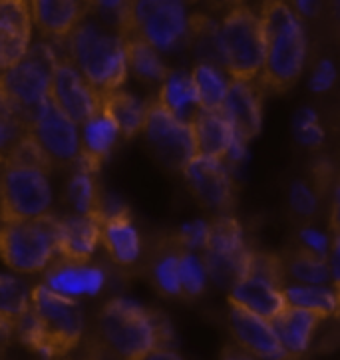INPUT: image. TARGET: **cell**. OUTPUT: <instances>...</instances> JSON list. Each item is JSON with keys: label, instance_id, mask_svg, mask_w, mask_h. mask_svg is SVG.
Masks as SVG:
<instances>
[{"label": "cell", "instance_id": "cell-18", "mask_svg": "<svg viewBox=\"0 0 340 360\" xmlns=\"http://www.w3.org/2000/svg\"><path fill=\"white\" fill-rule=\"evenodd\" d=\"M88 14V2L74 0H32L30 16L32 26L42 40L54 46H66L72 32L80 26Z\"/></svg>", "mask_w": 340, "mask_h": 360}, {"label": "cell", "instance_id": "cell-2", "mask_svg": "<svg viewBox=\"0 0 340 360\" xmlns=\"http://www.w3.org/2000/svg\"><path fill=\"white\" fill-rule=\"evenodd\" d=\"M22 342L44 360H62L84 337V313L80 302L64 299L44 287H32L30 311L16 328Z\"/></svg>", "mask_w": 340, "mask_h": 360}, {"label": "cell", "instance_id": "cell-19", "mask_svg": "<svg viewBox=\"0 0 340 360\" xmlns=\"http://www.w3.org/2000/svg\"><path fill=\"white\" fill-rule=\"evenodd\" d=\"M106 271L90 263H68L56 259L44 271L42 285L64 299L80 301L82 297H96L106 287Z\"/></svg>", "mask_w": 340, "mask_h": 360}, {"label": "cell", "instance_id": "cell-8", "mask_svg": "<svg viewBox=\"0 0 340 360\" xmlns=\"http://www.w3.org/2000/svg\"><path fill=\"white\" fill-rule=\"evenodd\" d=\"M52 199L48 172L28 163L0 165V225L48 215Z\"/></svg>", "mask_w": 340, "mask_h": 360}, {"label": "cell", "instance_id": "cell-20", "mask_svg": "<svg viewBox=\"0 0 340 360\" xmlns=\"http://www.w3.org/2000/svg\"><path fill=\"white\" fill-rule=\"evenodd\" d=\"M119 129L106 112H98L86 124L80 126V155L76 169L84 174L96 175L104 165L112 150L116 148Z\"/></svg>", "mask_w": 340, "mask_h": 360}, {"label": "cell", "instance_id": "cell-48", "mask_svg": "<svg viewBox=\"0 0 340 360\" xmlns=\"http://www.w3.org/2000/svg\"><path fill=\"white\" fill-rule=\"evenodd\" d=\"M14 333H16V325H12L11 321H6V319L0 316V345L2 347L14 337Z\"/></svg>", "mask_w": 340, "mask_h": 360}, {"label": "cell", "instance_id": "cell-44", "mask_svg": "<svg viewBox=\"0 0 340 360\" xmlns=\"http://www.w3.org/2000/svg\"><path fill=\"white\" fill-rule=\"evenodd\" d=\"M291 8H293L299 18H315L318 14L320 4L318 2H310V0H299V2H294Z\"/></svg>", "mask_w": 340, "mask_h": 360}, {"label": "cell", "instance_id": "cell-41", "mask_svg": "<svg viewBox=\"0 0 340 360\" xmlns=\"http://www.w3.org/2000/svg\"><path fill=\"white\" fill-rule=\"evenodd\" d=\"M299 237H301V243H303V249H305V251H308V253H313V255L317 257H322V259H327V255H329L330 251V243L329 237L320 231V229L306 225V227H303V229L299 231Z\"/></svg>", "mask_w": 340, "mask_h": 360}, {"label": "cell", "instance_id": "cell-39", "mask_svg": "<svg viewBox=\"0 0 340 360\" xmlns=\"http://www.w3.org/2000/svg\"><path fill=\"white\" fill-rule=\"evenodd\" d=\"M289 203L296 215L301 217H313L318 210V198L315 189L306 181H294L289 189Z\"/></svg>", "mask_w": 340, "mask_h": 360}, {"label": "cell", "instance_id": "cell-43", "mask_svg": "<svg viewBox=\"0 0 340 360\" xmlns=\"http://www.w3.org/2000/svg\"><path fill=\"white\" fill-rule=\"evenodd\" d=\"M82 360H116L110 352H107L100 342H98V338L92 337V340L88 342V349L84 352Z\"/></svg>", "mask_w": 340, "mask_h": 360}, {"label": "cell", "instance_id": "cell-25", "mask_svg": "<svg viewBox=\"0 0 340 360\" xmlns=\"http://www.w3.org/2000/svg\"><path fill=\"white\" fill-rule=\"evenodd\" d=\"M320 321H322L320 314L287 307L279 316H275L270 321V325L275 328V333L281 340L285 352L289 354V359L299 360L303 359L310 349L313 337L317 333Z\"/></svg>", "mask_w": 340, "mask_h": 360}, {"label": "cell", "instance_id": "cell-36", "mask_svg": "<svg viewBox=\"0 0 340 360\" xmlns=\"http://www.w3.org/2000/svg\"><path fill=\"white\" fill-rule=\"evenodd\" d=\"M24 134H26V126L22 120L0 100V165L6 162L8 153L22 140Z\"/></svg>", "mask_w": 340, "mask_h": 360}, {"label": "cell", "instance_id": "cell-34", "mask_svg": "<svg viewBox=\"0 0 340 360\" xmlns=\"http://www.w3.org/2000/svg\"><path fill=\"white\" fill-rule=\"evenodd\" d=\"M66 203L76 215H102L104 205L98 195L96 175L76 169V174H72L66 186Z\"/></svg>", "mask_w": 340, "mask_h": 360}, {"label": "cell", "instance_id": "cell-15", "mask_svg": "<svg viewBox=\"0 0 340 360\" xmlns=\"http://www.w3.org/2000/svg\"><path fill=\"white\" fill-rule=\"evenodd\" d=\"M28 0H0V72L11 70L32 46Z\"/></svg>", "mask_w": 340, "mask_h": 360}, {"label": "cell", "instance_id": "cell-14", "mask_svg": "<svg viewBox=\"0 0 340 360\" xmlns=\"http://www.w3.org/2000/svg\"><path fill=\"white\" fill-rule=\"evenodd\" d=\"M191 193L205 210L225 211L233 203V179L223 160L195 155L181 169Z\"/></svg>", "mask_w": 340, "mask_h": 360}, {"label": "cell", "instance_id": "cell-51", "mask_svg": "<svg viewBox=\"0 0 340 360\" xmlns=\"http://www.w3.org/2000/svg\"><path fill=\"white\" fill-rule=\"evenodd\" d=\"M62 360H68V359H62Z\"/></svg>", "mask_w": 340, "mask_h": 360}, {"label": "cell", "instance_id": "cell-11", "mask_svg": "<svg viewBox=\"0 0 340 360\" xmlns=\"http://www.w3.org/2000/svg\"><path fill=\"white\" fill-rule=\"evenodd\" d=\"M148 148L169 169L181 172L189 160L197 155L195 138L189 122L177 120L155 98L148 102V116L143 126Z\"/></svg>", "mask_w": 340, "mask_h": 360}, {"label": "cell", "instance_id": "cell-22", "mask_svg": "<svg viewBox=\"0 0 340 360\" xmlns=\"http://www.w3.org/2000/svg\"><path fill=\"white\" fill-rule=\"evenodd\" d=\"M223 112L237 134L249 141L261 131L263 124V92L255 82H231L223 102Z\"/></svg>", "mask_w": 340, "mask_h": 360}, {"label": "cell", "instance_id": "cell-9", "mask_svg": "<svg viewBox=\"0 0 340 360\" xmlns=\"http://www.w3.org/2000/svg\"><path fill=\"white\" fill-rule=\"evenodd\" d=\"M253 251L247 247L245 231L231 215H221L211 223L209 239L203 249V263L207 275L219 287H233L243 279L251 265Z\"/></svg>", "mask_w": 340, "mask_h": 360}, {"label": "cell", "instance_id": "cell-45", "mask_svg": "<svg viewBox=\"0 0 340 360\" xmlns=\"http://www.w3.org/2000/svg\"><path fill=\"white\" fill-rule=\"evenodd\" d=\"M221 360H257L251 352H247L245 349H241L237 342L227 345L221 352Z\"/></svg>", "mask_w": 340, "mask_h": 360}, {"label": "cell", "instance_id": "cell-29", "mask_svg": "<svg viewBox=\"0 0 340 360\" xmlns=\"http://www.w3.org/2000/svg\"><path fill=\"white\" fill-rule=\"evenodd\" d=\"M126 44V58H128V70L138 80L148 84H162L165 76L169 74V68L162 60V54L153 50L143 38L131 34L124 38Z\"/></svg>", "mask_w": 340, "mask_h": 360}, {"label": "cell", "instance_id": "cell-7", "mask_svg": "<svg viewBox=\"0 0 340 360\" xmlns=\"http://www.w3.org/2000/svg\"><path fill=\"white\" fill-rule=\"evenodd\" d=\"M58 215L0 225V261L20 275L44 273L56 261Z\"/></svg>", "mask_w": 340, "mask_h": 360}, {"label": "cell", "instance_id": "cell-28", "mask_svg": "<svg viewBox=\"0 0 340 360\" xmlns=\"http://www.w3.org/2000/svg\"><path fill=\"white\" fill-rule=\"evenodd\" d=\"M282 295L287 307L303 309L310 313L327 316H339L340 319V299L334 287L327 285H285Z\"/></svg>", "mask_w": 340, "mask_h": 360}, {"label": "cell", "instance_id": "cell-33", "mask_svg": "<svg viewBox=\"0 0 340 360\" xmlns=\"http://www.w3.org/2000/svg\"><path fill=\"white\" fill-rule=\"evenodd\" d=\"M30 292L28 283L14 275H0V316L11 321L12 325H20L30 311Z\"/></svg>", "mask_w": 340, "mask_h": 360}, {"label": "cell", "instance_id": "cell-13", "mask_svg": "<svg viewBox=\"0 0 340 360\" xmlns=\"http://www.w3.org/2000/svg\"><path fill=\"white\" fill-rule=\"evenodd\" d=\"M50 102L80 128L102 110V94L96 92L70 60L60 56L52 72Z\"/></svg>", "mask_w": 340, "mask_h": 360}, {"label": "cell", "instance_id": "cell-35", "mask_svg": "<svg viewBox=\"0 0 340 360\" xmlns=\"http://www.w3.org/2000/svg\"><path fill=\"white\" fill-rule=\"evenodd\" d=\"M207 269L197 253L181 251L179 255V281H181V297L195 299L207 287Z\"/></svg>", "mask_w": 340, "mask_h": 360}, {"label": "cell", "instance_id": "cell-10", "mask_svg": "<svg viewBox=\"0 0 340 360\" xmlns=\"http://www.w3.org/2000/svg\"><path fill=\"white\" fill-rule=\"evenodd\" d=\"M133 28L159 54L191 42V14L183 2H133Z\"/></svg>", "mask_w": 340, "mask_h": 360}, {"label": "cell", "instance_id": "cell-3", "mask_svg": "<svg viewBox=\"0 0 340 360\" xmlns=\"http://www.w3.org/2000/svg\"><path fill=\"white\" fill-rule=\"evenodd\" d=\"M261 22L265 28V64L259 74L261 92H287L301 78L306 62V32L291 4L270 0L261 6Z\"/></svg>", "mask_w": 340, "mask_h": 360}, {"label": "cell", "instance_id": "cell-37", "mask_svg": "<svg viewBox=\"0 0 340 360\" xmlns=\"http://www.w3.org/2000/svg\"><path fill=\"white\" fill-rule=\"evenodd\" d=\"M294 136L305 148H320L325 141V129L313 108H301L294 116Z\"/></svg>", "mask_w": 340, "mask_h": 360}, {"label": "cell", "instance_id": "cell-1", "mask_svg": "<svg viewBox=\"0 0 340 360\" xmlns=\"http://www.w3.org/2000/svg\"><path fill=\"white\" fill-rule=\"evenodd\" d=\"M94 337L116 360H143L159 347H171L174 330L165 314L116 297L98 314Z\"/></svg>", "mask_w": 340, "mask_h": 360}, {"label": "cell", "instance_id": "cell-32", "mask_svg": "<svg viewBox=\"0 0 340 360\" xmlns=\"http://www.w3.org/2000/svg\"><path fill=\"white\" fill-rule=\"evenodd\" d=\"M285 275H289L296 285H327L330 279L329 261L313 255L303 247L282 259Z\"/></svg>", "mask_w": 340, "mask_h": 360}, {"label": "cell", "instance_id": "cell-12", "mask_svg": "<svg viewBox=\"0 0 340 360\" xmlns=\"http://www.w3.org/2000/svg\"><path fill=\"white\" fill-rule=\"evenodd\" d=\"M26 131L44 151L48 162L52 163V169H66L76 165L80 155V128L50 100L26 126Z\"/></svg>", "mask_w": 340, "mask_h": 360}, {"label": "cell", "instance_id": "cell-16", "mask_svg": "<svg viewBox=\"0 0 340 360\" xmlns=\"http://www.w3.org/2000/svg\"><path fill=\"white\" fill-rule=\"evenodd\" d=\"M229 326L235 342L257 360H291L267 319L229 302Z\"/></svg>", "mask_w": 340, "mask_h": 360}, {"label": "cell", "instance_id": "cell-17", "mask_svg": "<svg viewBox=\"0 0 340 360\" xmlns=\"http://www.w3.org/2000/svg\"><path fill=\"white\" fill-rule=\"evenodd\" d=\"M102 215L68 213L58 219L56 259L68 263H90L98 245L102 243Z\"/></svg>", "mask_w": 340, "mask_h": 360}, {"label": "cell", "instance_id": "cell-49", "mask_svg": "<svg viewBox=\"0 0 340 360\" xmlns=\"http://www.w3.org/2000/svg\"><path fill=\"white\" fill-rule=\"evenodd\" d=\"M332 16H334L336 22L340 24V2H332Z\"/></svg>", "mask_w": 340, "mask_h": 360}, {"label": "cell", "instance_id": "cell-31", "mask_svg": "<svg viewBox=\"0 0 340 360\" xmlns=\"http://www.w3.org/2000/svg\"><path fill=\"white\" fill-rule=\"evenodd\" d=\"M191 80L195 84V90L200 96V105L203 110L223 108L231 80L219 66L209 64V62H200L191 72Z\"/></svg>", "mask_w": 340, "mask_h": 360}, {"label": "cell", "instance_id": "cell-23", "mask_svg": "<svg viewBox=\"0 0 340 360\" xmlns=\"http://www.w3.org/2000/svg\"><path fill=\"white\" fill-rule=\"evenodd\" d=\"M229 302L245 309L249 313L259 314L267 321H273L287 309L281 287L251 273H247L243 279L231 287Z\"/></svg>", "mask_w": 340, "mask_h": 360}, {"label": "cell", "instance_id": "cell-5", "mask_svg": "<svg viewBox=\"0 0 340 360\" xmlns=\"http://www.w3.org/2000/svg\"><path fill=\"white\" fill-rule=\"evenodd\" d=\"M217 48L231 82H257L265 64V28L261 16L237 2L217 24Z\"/></svg>", "mask_w": 340, "mask_h": 360}, {"label": "cell", "instance_id": "cell-27", "mask_svg": "<svg viewBox=\"0 0 340 360\" xmlns=\"http://www.w3.org/2000/svg\"><path fill=\"white\" fill-rule=\"evenodd\" d=\"M102 112L114 120L119 129V136L131 140L143 131L145 116H148V102L140 100L136 94L116 90V92L102 96Z\"/></svg>", "mask_w": 340, "mask_h": 360}, {"label": "cell", "instance_id": "cell-26", "mask_svg": "<svg viewBox=\"0 0 340 360\" xmlns=\"http://www.w3.org/2000/svg\"><path fill=\"white\" fill-rule=\"evenodd\" d=\"M155 100L164 105L169 114L177 120L191 122L193 116L201 110L200 96L195 90V84L191 80V74L183 70H169L165 80L159 84V92Z\"/></svg>", "mask_w": 340, "mask_h": 360}, {"label": "cell", "instance_id": "cell-40", "mask_svg": "<svg viewBox=\"0 0 340 360\" xmlns=\"http://www.w3.org/2000/svg\"><path fill=\"white\" fill-rule=\"evenodd\" d=\"M336 76H339V72H336V66H334V62H332V60L330 58L318 60L317 66H315V70H313V74H310L308 88H310L315 94L329 92L330 88L334 86V82H336Z\"/></svg>", "mask_w": 340, "mask_h": 360}, {"label": "cell", "instance_id": "cell-6", "mask_svg": "<svg viewBox=\"0 0 340 360\" xmlns=\"http://www.w3.org/2000/svg\"><path fill=\"white\" fill-rule=\"evenodd\" d=\"M56 46L40 40L16 66L0 72V100L28 126L50 100L52 72L58 64Z\"/></svg>", "mask_w": 340, "mask_h": 360}, {"label": "cell", "instance_id": "cell-47", "mask_svg": "<svg viewBox=\"0 0 340 360\" xmlns=\"http://www.w3.org/2000/svg\"><path fill=\"white\" fill-rule=\"evenodd\" d=\"M143 360H183V359H181V356H179L171 347H159V349H155L153 352H150V354H148Z\"/></svg>", "mask_w": 340, "mask_h": 360}, {"label": "cell", "instance_id": "cell-46", "mask_svg": "<svg viewBox=\"0 0 340 360\" xmlns=\"http://www.w3.org/2000/svg\"><path fill=\"white\" fill-rule=\"evenodd\" d=\"M330 231L334 237H340V184L334 191V203L330 210Z\"/></svg>", "mask_w": 340, "mask_h": 360}, {"label": "cell", "instance_id": "cell-30", "mask_svg": "<svg viewBox=\"0 0 340 360\" xmlns=\"http://www.w3.org/2000/svg\"><path fill=\"white\" fill-rule=\"evenodd\" d=\"M179 255L181 249L174 243L171 237H164L155 251L152 263V279L157 290L165 297H181V281H179Z\"/></svg>", "mask_w": 340, "mask_h": 360}, {"label": "cell", "instance_id": "cell-21", "mask_svg": "<svg viewBox=\"0 0 340 360\" xmlns=\"http://www.w3.org/2000/svg\"><path fill=\"white\" fill-rule=\"evenodd\" d=\"M102 245L110 259L119 267H131L141 257V237L126 207L104 210Z\"/></svg>", "mask_w": 340, "mask_h": 360}, {"label": "cell", "instance_id": "cell-42", "mask_svg": "<svg viewBox=\"0 0 340 360\" xmlns=\"http://www.w3.org/2000/svg\"><path fill=\"white\" fill-rule=\"evenodd\" d=\"M329 269L330 279H332V287L336 290L340 299V237H332L329 251Z\"/></svg>", "mask_w": 340, "mask_h": 360}, {"label": "cell", "instance_id": "cell-38", "mask_svg": "<svg viewBox=\"0 0 340 360\" xmlns=\"http://www.w3.org/2000/svg\"><path fill=\"white\" fill-rule=\"evenodd\" d=\"M209 229H211V223L203 219H193L181 225L177 231H174L169 237L174 239V243L181 249V251H191V253H197L203 251L207 239H209Z\"/></svg>", "mask_w": 340, "mask_h": 360}, {"label": "cell", "instance_id": "cell-50", "mask_svg": "<svg viewBox=\"0 0 340 360\" xmlns=\"http://www.w3.org/2000/svg\"><path fill=\"white\" fill-rule=\"evenodd\" d=\"M0 360H6L4 359V347L2 345H0Z\"/></svg>", "mask_w": 340, "mask_h": 360}, {"label": "cell", "instance_id": "cell-24", "mask_svg": "<svg viewBox=\"0 0 340 360\" xmlns=\"http://www.w3.org/2000/svg\"><path fill=\"white\" fill-rule=\"evenodd\" d=\"M189 124L193 129L197 155L217 158V160L225 162V155L239 134L223 112V108H219V110H203L201 108Z\"/></svg>", "mask_w": 340, "mask_h": 360}, {"label": "cell", "instance_id": "cell-4", "mask_svg": "<svg viewBox=\"0 0 340 360\" xmlns=\"http://www.w3.org/2000/svg\"><path fill=\"white\" fill-rule=\"evenodd\" d=\"M64 56L102 96L116 92L128 80L129 70L124 38L107 30L88 14L68 38Z\"/></svg>", "mask_w": 340, "mask_h": 360}]
</instances>
